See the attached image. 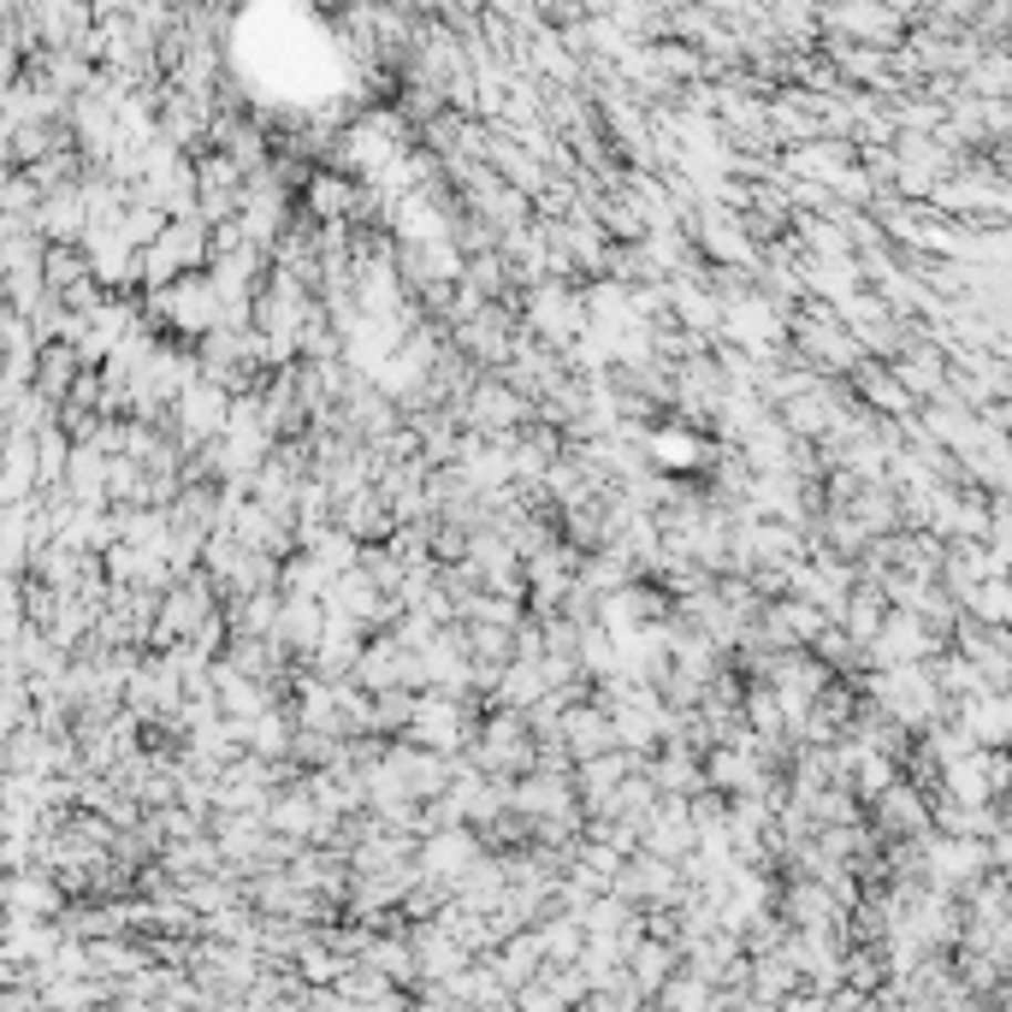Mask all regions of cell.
Segmentation results:
<instances>
[{
    "label": "cell",
    "instance_id": "cell-1",
    "mask_svg": "<svg viewBox=\"0 0 1012 1012\" xmlns=\"http://www.w3.org/2000/svg\"><path fill=\"white\" fill-rule=\"evenodd\" d=\"M522 415H527V403L516 397V391H504L497 380H479L474 385V421H492L497 433H504V426L522 421ZM492 426H486V433H492Z\"/></svg>",
    "mask_w": 1012,
    "mask_h": 1012
},
{
    "label": "cell",
    "instance_id": "cell-2",
    "mask_svg": "<svg viewBox=\"0 0 1012 1012\" xmlns=\"http://www.w3.org/2000/svg\"><path fill=\"white\" fill-rule=\"evenodd\" d=\"M651 456H658L663 468H693V462L705 456V444H699L693 433H658L651 438Z\"/></svg>",
    "mask_w": 1012,
    "mask_h": 1012
},
{
    "label": "cell",
    "instance_id": "cell-3",
    "mask_svg": "<svg viewBox=\"0 0 1012 1012\" xmlns=\"http://www.w3.org/2000/svg\"><path fill=\"white\" fill-rule=\"evenodd\" d=\"M350 202H355V190H350L344 178H314V196H308V208L338 219V214H350Z\"/></svg>",
    "mask_w": 1012,
    "mask_h": 1012
}]
</instances>
